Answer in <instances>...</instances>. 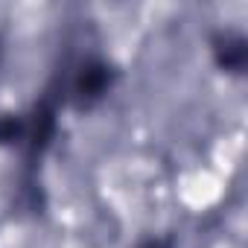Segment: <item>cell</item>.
Wrapping results in <instances>:
<instances>
[{"instance_id":"obj_1","label":"cell","mask_w":248,"mask_h":248,"mask_svg":"<svg viewBox=\"0 0 248 248\" xmlns=\"http://www.w3.org/2000/svg\"><path fill=\"white\" fill-rule=\"evenodd\" d=\"M123 70L117 62H111L102 53H82L76 59H67L50 85L59 91L62 105L73 114H91L96 111L120 85Z\"/></svg>"},{"instance_id":"obj_2","label":"cell","mask_w":248,"mask_h":248,"mask_svg":"<svg viewBox=\"0 0 248 248\" xmlns=\"http://www.w3.org/2000/svg\"><path fill=\"white\" fill-rule=\"evenodd\" d=\"M207 50L222 76L242 79L248 73V35L239 27H216L207 35Z\"/></svg>"},{"instance_id":"obj_3","label":"cell","mask_w":248,"mask_h":248,"mask_svg":"<svg viewBox=\"0 0 248 248\" xmlns=\"http://www.w3.org/2000/svg\"><path fill=\"white\" fill-rule=\"evenodd\" d=\"M24 132H27V114L24 111L0 114V149L18 152L21 143H24Z\"/></svg>"},{"instance_id":"obj_4","label":"cell","mask_w":248,"mask_h":248,"mask_svg":"<svg viewBox=\"0 0 248 248\" xmlns=\"http://www.w3.org/2000/svg\"><path fill=\"white\" fill-rule=\"evenodd\" d=\"M132 248H178V242H175L172 233H152V236L138 239Z\"/></svg>"},{"instance_id":"obj_5","label":"cell","mask_w":248,"mask_h":248,"mask_svg":"<svg viewBox=\"0 0 248 248\" xmlns=\"http://www.w3.org/2000/svg\"><path fill=\"white\" fill-rule=\"evenodd\" d=\"M3 62H6V38L0 32V67H3Z\"/></svg>"}]
</instances>
